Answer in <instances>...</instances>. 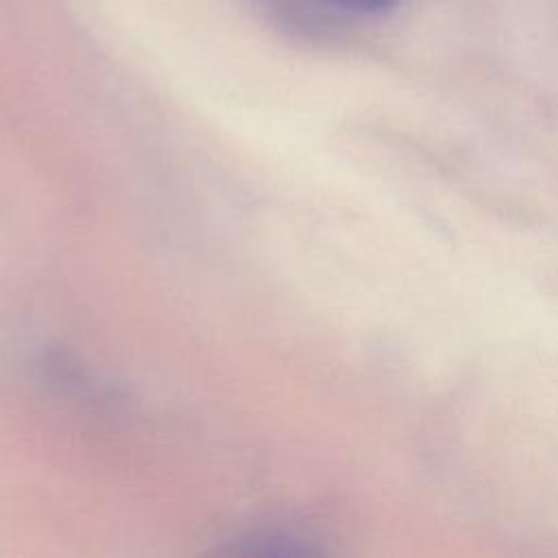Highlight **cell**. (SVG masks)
Segmentation results:
<instances>
[{
    "label": "cell",
    "instance_id": "6da1fadb",
    "mask_svg": "<svg viewBox=\"0 0 558 558\" xmlns=\"http://www.w3.org/2000/svg\"><path fill=\"white\" fill-rule=\"evenodd\" d=\"M327 2L360 15H384L399 4V0H327Z\"/></svg>",
    "mask_w": 558,
    "mask_h": 558
}]
</instances>
